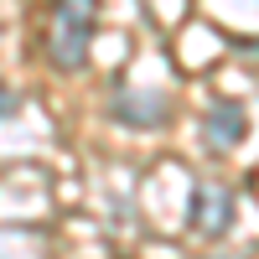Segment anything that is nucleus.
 <instances>
[{
	"instance_id": "nucleus-1",
	"label": "nucleus",
	"mask_w": 259,
	"mask_h": 259,
	"mask_svg": "<svg viewBox=\"0 0 259 259\" xmlns=\"http://www.w3.org/2000/svg\"><path fill=\"white\" fill-rule=\"evenodd\" d=\"M94 26H99V0H52L47 6L41 47H47V62L57 73H78L83 62H89Z\"/></svg>"
},
{
	"instance_id": "nucleus-2",
	"label": "nucleus",
	"mask_w": 259,
	"mask_h": 259,
	"mask_svg": "<svg viewBox=\"0 0 259 259\" xmlns=\"http://www.w3.org/2000/svg\"><path fill=\"white\" fill-rule=\"evenodd\" d=\"M187 228L202 233V239H223L233 228V192L223 182H197L187 202Z\"/></svg>"
},
{
	"instance_id": "nucleus-3",
	"label": "nucleus",
	"mask_w": 259,
	"mask_h": 259,
	"mask_svg": "<svg viewBox=\"0 0 259 259\" xmlns=\"http://www.w3.org/2000/svg\"><path fill=\"white\" fill-rule=\"evenodd\" d=\"M244 124H249V114H244L239 99H212L207 114H202V135L218 145V150H233V145L244 140Z\"/></svg>"
},
{
	"instance_id": "nucleus-4",
	"label": "nucleus",
	"mask_w": 259,
	"mask_h": 259,
	"mask_svg": "<svg viewBox=\"0 0 259 259\" xmlns=\"http://www.w3.org/2000/svg\"><path fill=\"white\" fill-rule=\"evenodd\" d=\"M109 114H114L119 124H135V130H150V124H161V119L171 114V99H166V94H114Z\"/></svg>"
},
{
	"instance_id": "nucleus-5",
	"label": "nucleus",
	"mask_w": 259,
	"mask_h": 259,
	"mask_svg": "<svg viewBox=\"0 0 259 259\" xmlns=\"http://www.w3.org/2000/svg\"><path fill=\"white\" fill-rule=\"evenodd\" d=\"M11 114H16V94L0 83V119H11Z\"/></svg>"
}]
</instances>
